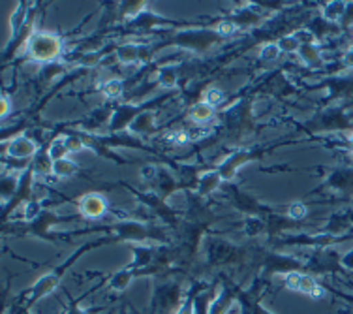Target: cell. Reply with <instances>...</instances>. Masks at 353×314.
I'll use <instances>...</instances> for the list:
<instances>
[{
  "label": "cell",
  "mask_w": 353,
  "mask_h": 314,
  "mask_svg": "<svg viewBox=\"0 0 353 314\" xmlns=\"http://www.w3.org/2000/svg\"><path fill=\"white\" fill-rule=\"evenodd\" d=\"M27 49L32 61L49 62L61 55L62 41L53 32H43L41 30V32H34V35L28 36Z\"/></svg>",
  "instance_id": "obj_1"
},
{
  "label": "cell",
  "mask_w": 353,
  "mask_h": 314,
  "mask_svg": "<svg viewBox=\"0 0 353 314\" xmlns=\"http://www.w3.org/2000/svg\"><path fill=\"white\" fill-rule=\"evenodd\" d=\"M284 284L288 290L299 292V294H305L308 295V297H314V300H319V297H323V294H325L323 286L319 284L318 280L314 279L312 275L299 273V271H290V273H285Z\"/></svg>",
  "instance_id": "obj_2"
},
{
  "label": "cell",
  "mask_w": 353,
  "mask_h": 314,
  "mask_svg": "<svg viewBox=\"0 0 353 314\" xmlns=\"http://www.w3.org/2000/svg\"><path fill=\"white\" fill-rule=\"evenodd\" d=\"M79 211L88 219H100L108 211V202L100 194H87L79 199Z\"/></svg>",
  "instance_id": "obj_3"
},
{
  "label": "cell",
  "mask_w": 353,
  "mask_h": 314,
  "mask_svg": "<svg viewBox=\"0 0 353 314\" xmlns=\"http://www.w3.org/2000/svg\"><path fill=\"white\" fill-rule=\"evenodd\" d=\"M36 150H38V144L34 139L25 136L14 137L8 145V155L12 158H30L34 157Z\"/></svg>",
  "instance_id": "obj_4"
},
{
  "label": "cell",
  "mask_w": 353,
  "mask_h": 314,
  "mask_svg": "<svg viewBox=\"0 0 353 314\" xmlns=\"http://www.w3.org/2000/svg\"><path fill=\"white\" fill-rule=\"evenodd\" d=\"M235 300L237 297L231 294L228 288H220V292L214 295V300L209 305V314H228V311L233 307Z\"/></svg>",
  "instance_id": "obj_5"
},
{
  "label": "cell",
  "mask_w": 353,
  "mask_h": 314,
  "mask_svg": "<svg viewBox=\"0 0 353 314\" xmlns=\"http://www.w3.org/2000/svg\"><path fill=\"white\" fill-rule=\"evenodd\" d=\"M246 158V153H233L231 157H228L224 160V164L218 168V173H220V177L224 179V181H230L233 179V175L237 173L239 166L243 164V160Z\"/></svg>",
  "instance_id": "obj_6"
},
{
  "label": "cell",
  "mask_w": 353,
  "mask_h": 314,
  "mask_svg": "<svg viewBox=\"0 0 353 314\" xmlns=\"http://www.w3.org/2000/svg\"><path fill=\"white\" fill-rule=\"evenodd\" d=\"M134 277H136V271H134L132 267L123 269V271H119V273H115L111 277L109 286H111V290H115V292H123V290H126V288L130 286V282L134 280Z\"/></svg>",
  "instance_id": "obj_7"
},
{
  "label": "cell",
  "mask_w": 353,
  "mask_h": 314,
  "mask_svg": "<svg viewBox=\"0 0 353 314\" xmlns=\"http://www.w3.org/2000/svg\"><path fill=\"white\" fill-rule=\"evenodd\" d=\"M212 115H214V108L209 106V104L201 102V100H199V102H197L196 106L190 110V119L196 124L209 123V121L212 119Z\"/></svg>",
  "instance_id": "obj_8"
},
{
  "label": "cell",
  "mask_w": 353,
  "mask_h": 314,
  "mask_svg": "<svg viewBox=\"0 0 353 314\" xmlns=\"http://www.w3.org/2000/svg\"><path fill=\"white\" fill-rule=\"evenodd\" d=\"M346 2H329L325 6L321 8V15H323V19L331 21V23H336L344 17L346 14Z\"/></svg>",
  "instance_id": "obj_9"
},
{
  "label": "cell",
  "mask_w": 353,
  "mask_h": 314,
  "mask_svg": "<svg viewBox=\"0 0 353 314\" xmlns=\"http://www.w3.org/2000/svg\"><path fill=\"white\" fill-rule=\"evenodd\" d=\"M139 53H141V48H137L134 43H126L117 49V61L121 64H134L139 59Z\"/></svg>",
  "instance_id": "obj_10"
},
{
  "label": "cell",
  "mask_w": 353,
  "mask_h": 314,
  "mask_svg": "<svg viewBox=\"0 0 353 314\" xmlns=\"http://www.w3.org/2000/svg\"><path fill=\"white\" fill-rule=\"evenodd\" d=\"M68 153H70L68 137L61 136V137H57V139H53V144H51V147H49L48 157L49 160L57 162V160H61V158H66Z\"/></svg>",
  "instance_id": "obj_11"
},
{
  "label": "cell",
  "mask_w": 353,
  "mask_h": 314,
  "mask_svg": "<svg viewBox=\"0 0 353 314\" xmlns=\"http://www.w3.org/2000/svg\"><path fill=\"white\" fill-rule=\"evenodd\" d=\"M220 173L218 171H205L203 175L199 177V192L201 194H211L218 185H220Z\"/></svg>",
  "instance_id": "obj_12"
},
{
  "label": "cell",
  "mask_w": 353,
  "mask_h": 314,
  "mask_svg": "<svg viewBox=\"0 0 353 314\" xmlns=\"http://www.w3.org/2000/svg\"><path fill=\"white\" fill-rule=\"evenodd\" d=\"M51 166H53L51 171H53L57 177H70V175H74L75 171H77V164H75L74 160H70L68 157L57 160Z\"/></svg>",
  "instance_id": "obj_13"
},
{
  "label": "cell",
  "mask_w": 353,
  "mask_h": 314,
  "mask_svg": "<svg viewBox=\"0 0 353 314\" xmlns=\"http://www.w3.org/2000/svg\"><path fill=\"white\" fill-rule=\"evenodd\" d=\"M160 85L165 89H171L176 85V68L175 66H163L160 70Z\"/></svg>",
  "instance_id": "obj_14"
},
{
  "label": "cell",
  "mask_w": 353,
  "mask_h": 314,
  "mask_svg": "<svg viewBox=\"0 0 353 314\" xmlns=\"http://www.w3.org/2000/svg\"><path fill=\"white\" fill-rule=\"evenodd\" d=\"M224 100V92L216 87H209V89L203 90V95H201V102L209 104V106H218V104Z\"/></svg>",
  "instance_id": "obj_15"
},
{
  "label": "cell",
  "mask_w": 353,
  "mask_h": 314,
  "mask_svg": "<svg viewBox=\"0 0 353 314\" xmlns=\"http://www.w3.org/2000/svg\"><path fill=\"white\" fill-rule=\"evenodd\" d=\"M175 314H196V294L194 292H190L179 303Z\"/></svg>",
  "instance_id": "obj_16"
},
{
  "label": "cell",
  "mask_w": 353,
  "mask_h": 314,
  "mask_svg": "<svg viewBox=\"0 0 353 314\" xmlns=\"http://www.w3.org/2000/svg\"><path fill=\"white\" fill-rule=\"evenodd\" d=\"M25 14H27V8H25V4H19V6L15 8V12L12 14V32H14V36L19 32V28L23 27V23H25Z\"/></svg>",
  "instance_id": "obj_17"
},
{
  "label": "cell",
  "mask_w": 353,
  "mask_h": 314,
  "mask_svg": "<svg viewBox=\"0 0 353 314\" xmlns=\"http://www.w3.org/2000/svg\"><path fill=\"white\" fill-rule=\"evenodd\" d=\"M102 92L108 98H119V96L123 95V81H119V79H111V81L103 83Z\"/></svg>",
  "instance_id": "obj_18"
},
{
  "label": "cell",
  "mask_w": 353,
  "mask_h": 314,
  "mask_svg": "<svg viewBox=\"0 0 353 314\" xmlns=\"http://www.w3.org/2000/svg\"><path fill=\"white\" fill-rule=\"evenodd\" d=\"M279 48L280 51H285V53H293V51H299L301 43L295 36H284L279 40Z\"/></svg>",
  "instance_id": "obj_19"
},
{
  "label": "cell",
  "mask_w": 353,
  "mask_h": 314,
  "mask_svg": "<svg viewBox=\"0 0 353 314\" xmlns=\"http://www.w3.org/2000/svg\"><path fill=\"white\" fill-rule=\"evenodd\" d=\"M299 53L306 64H318L319 62V49L314 48V46H303L299 49Z\"/></svg>",
  "instance_id": "obj_20"
},
{
  "label": "cell",
  "mask_w": 353,
  "mask_h": 314,
  "mask_svg": "<svg viewBox=\"0 0 353 314\" xmlns=\"http://www.w3.org/2000/svg\"><path fill=\"white\" fill-rule=\"evenodd\" d=\"M192 136L186 132V130H175V132H170L165 136V141H170L173 145H184L186 141H190Z\"/></svg>",
  "instance_id": "obj_21"
},
{
  "label": "cell",
  "mask_w": 353,
  "mask_h": 314,
  "mask_svg": "<svg viewBox=\"0 0 353 314\" xmlns=\"http://www.w3.org/2000/svg\"><path fill=\"white\" fill-rule=\"evenodd\" d=\"M280 53H282V51H280L279 43H265L263 48H261L259 57H261L263 61H276Z\"/></svg>",
  "instance_id": "obj_22"
},
{
  "label": "cell",
  "mask_w": 353,
  "mask_h": 314,
  "mask_svg": "<svg viewBox=\"0 0 353 314\" xmlns=\"http://www.w3.org/2000/svg\"><path fill=\"white\" fill-rule=\"evenodd\" d=\"M41 211V205L40 202H27L25 204V219L27 220H32L36 219Z\"/></svg>",
  "instance_id": "obj_23"
},
{
  "label": "cell",
  "mask_w": 353,
  "mask_h": 314,
  "mask_svg": "<svg viewBox=\"0 0 353 314\" xmlns=\"http://www.w3.org/2000/svg\"><path fill=\"white\" fill-rule=\"evenodd\" d=\"M293 36H295V38L299 40V43H303V46H312L314 40H316V36H314L308 28H301V30H297Z\"/></svg>",
  "instance_id": "obj_24"
},
{
  "label": "cell",
  "mask_w": 353,
  "mask_h": 314,
  "mask_svg": "<svg viewBox=\"0 0 353 314\" xmlns=\"http://www.w3.org/2000/svg\"><path fill=\"white\" fill-rule=\"evenodd\" d=\"M288 213L292 215L293 219H305V217H306V205L301 204V202H295V204L290 205Z\"/></svg>",
  "instance_id": "obj_25"
},
{
  "label": "cell",
  "mask_w": 353,
  "mask_h": 314,
  "mask_svg": "<svg viewBox=\"0 0 353 314\" xmlns=\"http://www.w3.org/2000/svg\"><path fill=\"white\" fill-rule=\"evenodd\" d=\"M235 28H237V25H235L233 21H222L216 27V32L222 36H230L235 32Z\"/></svg>",
  "instance_id": "obj_26"
},
{
  "label": "cell",
  "mask_w": 353,
  "mask_h": 314,
  "mask_svg": "<svg viewBox=\"0 0 353 314\" xmlns=\"http://www.w3.org/2000/svg\"><path fill=\"white\" fill-rule=\"evenodd\" d=\"M68 149L70 153H79L83 149V141L77 137H68Z\"/></svg>",
  "instance_id": "obj_27"
},
{
  "label": "cell",
  "mask_w": 353,
  "mask_h": 314,
  "mask_svg": "<svg viewBox=\"0 0 353 314\" xmlns=\"http://www.w3.org/2000/svg\"><path fill=\"white\" fill-rule=\"evenodd\" d=\"M344 64H346L347 68H353V48L347 49L346 53H344Z\"/></svg>",
  "instance_id": "obj_28"
},
{
  "label": "cell",
  "mask_w": 353,
  "mask_h": 314,
  "mask_svg": "<svg viewBox=\"0 0 353 314\" xmlns=\"http://www.w3.org/2000/svg\"><path fill=\"white\" fill-rule=\"evenodd\" d=\"M10 113V98L6 95L2 96V117H6Z\"/></svg>",
  "instance_id": "obj_29"
},
{
  "label": "cell",
  "mask_w": 353,
  "mask_h": 314,
  "mask_svg": "<svg viewBox=\"0 0 353 314\" xmlns=\"http://www.w3.org/2000/svg\"><path fill=\"white\" fill-rule=\"evenodd\" d=\"M66 314H88L87 311H83L81 307H79V305H77V303H72V305H70V308H68V313Z\"/></svg>",
  "instance_id": "obj_30"
},
{
  "label": "cell",
  "mask_w": 353,
  "mask_h": 314,
  "mask_svg": "<svg viewBox=\"0 0 353 314\" xmlns=\"http://www.w3.org/2000/svg\"><path fill=\"white\" fill-rule=\"evenodd\" d=\"M143 175H145V177H152V175H154V168H152V166L143 168Z\"/></svg>",
  "instance_id": "obj_31"
},
{
  "label": "cell",
  "mask_w": 353,
  "mask_h": 314,
  "mask_svg": "<svg viewBox=\"0 0 353 314\" xmlns=\"http://www.w3.org/2000/svg\"><path fill=\"white\" fill-rule=\"evenodd\" d=\"M350 141H352V144H353V130H352V132H350Z\"/></svg>",
  "instance_id": "obj_32"
},
{
  "label": "cell",
  "mask_w": 353,
  "mask_h": 314,
  "mask_svg": "<svg viewBox=\"0 0 353 314\" xmlns=\"http://www.w3.org/2000/svg\"><path fill=\"white\" fill-rule=\"evenodd\" d=\"M17 314H30V313H28V311H19Z\"/></svg>",
  "instance_id": "obj_33"
}]
</instances>
